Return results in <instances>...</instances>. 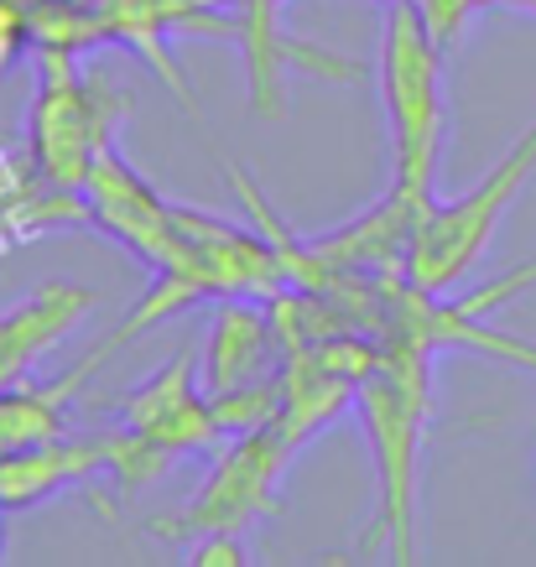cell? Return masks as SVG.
Instances as JSON below:
<instances>
[{
  "label": "cell",
  "instance_id": "6da1fadb",
  "mask_svg": "<svg viewBox=\"0 0 536 567\" xmlns=\"http://www.w3.org/2000/svg\"><path fill=\"white\" fill-rule=\"evenodd\" d=\"M364 443L375 458V520L360 547L391 563L416 557V505H422V443L433 416V349L375 344V364L354 391Z\"/></svg>",
  "mask_w": 536,
  "mask_h": 567
},
{
  "label": "cell",
  "instance_id": "7a4b0ae2",
  "mask_svg": "<svg viewBox=\"0 0 536 567\" xmlns=\"http://www.w3.org/2000/svg\"><path fill=\"white\" fill-rule=\"evenodd\" d=\"M381 110L391 136V188L433 204L443 156V48L427 32L416 0H391L381 27Z\"/></svg>",
  "mask_w": 536,
  "mask_h": 567
},
{
  "label": "cell",
  "instance_id": "3957f363",
  "mask_svg": "<svg viewBox=\"0 0 536 567\" xmlns=\"http://www.w3.org/2000/svg\"><path fill=\"white\" fill-rule=\"evenodd\" d=\"M131 115V100L104 73H84L73 48H42L32 110H27V146L32 173L48 188H84L89 167L115 146V131Z\"/></svg>",
  "mask_w": 536,
  "mask_h": 567
},
{
  "label": "cell",
  "instance_id": "277c9868",
  "mask_svg": "<svg viewBox=\"0 0 536 567\" xmlns=\"http://www.w3.org/2000/svg\"><path fill=\"white\" fill-rule=\"evenodd\" d=\"M532 177H536V121L526 125L516 136V146L489 167L485 183H474L464 198H449V204L433 198V208L416 224L412 256H406V281L427 287V292L458 287V281L485 260L501 219L511 214V204L526 193Z\"/></svg>",
  "mask_w": 536,
  "mask_h": 567
},
{
  "label": "cell",
  "instance_id": "5b68a950",
  "mask_svg": "<svg viewBox=\"0 0 536 567\" xmlns=\"http://www.w3.org/2000/svg\"><path fill=\"white\" fill-rule=\"evenodd\" d=\"M292 453L297 447L277 427L235 432V437L219 443V458L204 474V484L183 499V511L152 520L146 532L156 542H167V547H188V542L214 532H229V536L250 532L256 520L281 511L277 499H281V480L292 468Z\"/></svg>",
  "mask_w": 536,
  "mask_h": 567
},
{
  "label": "cell",
  "instance_id": "8992f818",
  "mask_svg": "<svg viewBox=\"0 0 536 567\" xmlns=\"http://www.w3.org/2000/svg\"><path fill=\"white\" fill-rule=\"evenodd\" d=\"M79 193H84L89 224L104 229L115 245H125L152 276L177 271V276H193V281L204 287L198 260H193V245H188V235H183V224H177V204L162 198V193L131 167V156H125L121 146H110V152L89 167ZM208 302H214V292H208Z\"/></svg>",
  "mask_w": 536,
  "mask_h": 567
},
{
  "label": "cell",
  "instance_id": "52a82bcc",
  "mask_svg": "<svg viewBox=\"0 0 536 567\" xmlns=\"http://www.w3.org/2000/svg\"><path fill=\"white\" fill-rule=\"evenodd\" d=\"M370 364H375V344L354 328L333 333L323 344L292 349L281 360V412L271 427L292 447L312 443L329 422H339L344 406H354V391H360Z\"/></svg>",
  "mask_w": 536,
  "mask_h": 567
},
{
  "label": "cell",
  "instance_id": "ba28073f",
  "mask_svg": "<svg viewBox=\"0 0 536 567\" xmlns=\"http://www.w3.org/2000/svg\"><path fill=\"white\" fill-rule=\"evenodd\" d=\"M115 412H121L125 427H136L141 437L167 447L173 458L219 453V443H225V432L214 422V406H208L204 385H198V354H193V344H183L167 364H156L136 391H125L115 401Z\"/></svg>",
  "mask_w": 536,
  "mask_h": 567
},
{
  "label": "cell",
  "instance_id": "9c48e42d",
  "mask_svg": "<svg viewBox=\"0 0 536 567\" xmlns=\"http://www.w3.org/2000/svg\"><path fill=\"white\" fill-rule=\"evenodd\" d=\"M281 339L266 302L256 297H214L204 328V354H198V385L204 395H229L245 385L281 380Z\"/></svg>",
  "mask_w": 536,
  "mask_h": 567
},
{
  "label": "cell",
  "instance_id": "30bf717a",
  "mask_svg": "<svg viewBox=\"0 0 536 567\" xmlns=\"http://www.w3.org/2000/svg\"><path fill=\"white\" fill-rule=\"evenodd\" d=\"M433 204H422L412 193L385 188L375 204L354 214L349 224L329 229V235H312L308 250L312 260L323 266V281L329 271H370V276H401L406 271V256H412L416 224ZM318 292V287H312Z\"/></svg>",
  "mask_w": 536,
  "mask_h": 567
},
{
  "label": "cell",
  "instance_id": "8fae6325",
  "mask_svg": "<svg viewBox=\"0 0 536 567\" xmlns=\"http://www.w3.org/2000/svg\"><path fill=\"white\" fill-rule=\"evenodd\" d=\"M100 302L104 292H94L84 281H42L17 308L0 312V391L27 385L37 364L48 360Z\"/></svg>",
  "mask_w": 536,
  "mask_h": 567
},
{
  "label": "cell",
  "instance_id": "7c38bea8",
  "mask_svg": "<svg viewBox=\"0 0 536 567\" xmlns=\"http://www.w3.org/2000/svg\"><path fill=\"white\" fill-rule=\"evenodd\" d=\"M104 474V437H52V443H32L17 453H0V511H32L42 499L63 495L73 484H89Z\"/></svg>",
  "mask_w": 536,
  "mask_h": 567
},
{
  "label": "cell",
  "instance_id": "4fadbf2b",
  "mask_svg": "<svg viewBox=\"0 0 536 567\" xmlns=\"http://www.w3.org/2000/svg\"><path fill=\"white\" fill-rule=\"evenodd\" d=\"M110 354H115V349L100 344V349H89V360H79L69 375L42 380V385L27 380L17 391H0V453H17V447L63 437V432H69V401Z\"/></svg>",
  "mask_w": 536,
  "mask_h": 567
},
{
  "label": "cell",
  "instance_id": "5bb4252c",
  "mask_svg": "<svg viewBox=\"0 0 536 567\" xmlns=\"http://www.w3.org/2000/svg\"><path fill=\"white\" fill-rule=\"evenodd\" d=\"M104 474L121 484V495H136V489H146V484L167 480L173 474V453L167 447H156L152 437H141L136 427H104Z\"/></svg>",
  "mask_w": 536,
  "mask_h": 567
},
{
  "label": "cell",
  "instance_id": "9a60e30c",
  "mask_svg": "<svg viewBox=\"0 0 536 567\" xmlns=\"http://www.w3.org/2000/svg\"><path fill=\"white\" fill-rule=\"evenodd\" d=\"M32 42H37L32 6L27 0H0V69H11Z\"/></svg>",
  "mask_w": 536,
  "mask_h": 567
},
{
  "label": "cell",
  "instance_id": "2e32d148",
  "mask_svg": "<svg viewBox=\"0 0 536 567\" xmlns=\"http://www.w3.org/2000/svg\"><path fill=\"white\" fill-rule=\"evenodd\" d=\"M183 563L188 567H245L250 563V551H240V536L214 532V536L188 542V547H183Z\"/></svg>",
  "mask_w": 536,
  "mask_h": 567
},
{
  "label": "cell",
  "instance_id": "e0dca14e",
  "mask_svg": "<svg viewBox=\"0 0 536 567\" xmlns=\"http://www.w3.org/2000/svg\"><path fill=\"white\" fill-rule=\"evenodd\" d=\"M0 551H6V511H0Z\"/></svg>",
  "mask_w": 536,
  "mask_h": 567
}]
</instances>
